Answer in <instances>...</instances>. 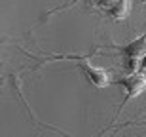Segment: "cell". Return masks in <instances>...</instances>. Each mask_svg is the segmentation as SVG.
I'll use <instances>...</instances> for the list:
<instances>
[{
    "mask_svg": "<svg viewBox=\"0 0 146 137\" xmlns=\"http://www.w3.org/2000/svg\"><path fill=\"white\" fill-rule=\"evenodd\" d=\"M80 69L84 71L86 78L93 84V86H97V88H104V86H108V84H110V74L106 71H103V69L89 65L87 61H82Z\"/></svg>",
    "mask_w": 146,
    "mask_h": 137,
    "instance_id": "obj_1",
    "label": "cell"
},
{
    "mask_svg": "<svg viewBox=\"0 0 146 137\" xmlns=\"http://www.w3.org/2000/svg\"><path fill=\"white\" fill-rule=\"evenodd\" d=\"M123 55L127 57V61H129L131 67L139 65V61L146 57V34L141 36V38H137L135 42H131L129 46H125L123 48Z\"/></svg>",
    "mask_w": 146,
    "mask_h": 137,
    "instance_id": "obj_2",
    "label": "cell"
},
{
    "mask_svg": "<svg viewBox=\"0 0 146 137\" xmlns=\"http://www.w3.org/2000/svg\"><path fill=\"white\" fill-rule=\"evenodd\" d=\"M119 84H121L123 90L127 92V99H133V97H137V95H141L146 90V76H142L139 72H133L131 76L121 78Z\"/></svg>",
    "mask_w": 146,
    "mask_h": 137,
    "instance_id": "obj_3",
    "label": "cell"
}]
</instances>
